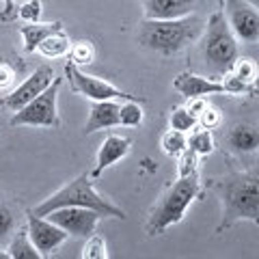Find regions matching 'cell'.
Returning a JSON list of instances; mask_svg holds the SVG:
<instances>
[{
    "label": "cell",
    "mask_w": 259,
    "mask_h": 259,
    "mask_svg": "<svg viewBox=\"0 0 259 259\" xmlns=\"http://www.w3.org/2000/svg\"><path fill=\"white\" fill-rule=\"evenodd\" d=\"M259 147V130L250 121H238L227 132V149L236 156H248Z\"/></svg>",
    "instance_id": "cell-15"
},
{
    "label": "cell",
    "mask_w": 259,
    "mask_h": 259,
    "mask_svg": "<svg viewBox=\"0 0 259 259\" xmlns=\"http://www.w3.org/2000/svg\"><path fill=\"white\" fill-rule=\"evenodd\" d=\"M203 194H205V188L199 173L177 175L175 182L168 184L164 192L158 197V201L153 203L151 212L147 216V223H145V233L151 238L162 236L166 229L182 223L188 207L197 199L203 197Z\"/></svg>",
    "instance_id": "cell-3"
},
{
    "label": "cell",
    "mask_w": 259,
    "mask_h": 259,
    "mask_svg": "<svg viewBox=\"0 0 259 259\" xmlns=\"http://www.w3.org/2000/svg\"><path fill=\"white\" fill-rule=\"evenodd\" d=\"M65 78L69 80L71 91L87 97V100H91V102H102V100H121V102L123 100H136V102H145V97L121 91L119 87L108 82V80H102L97 76L84 74V71L80 67H76L71 61L65 63Z\"/></svg>",
    "instance_id": "cell-7"
},
{
    "label": "cell",
    "mask_w": 259,
    "mask_h": 259,
    "mask_svg": "<svg viewBox=\"0 0 259 259\" xmlns=\"http://www.w3.org/2000/svg\"><path fill=\"white\" fill-rule=\"evenodd\" d=\"M84 246H82V253L80 257L82 259H108V246H106V240L97 233H91L89 238H84Z\"/></svg>",
    "instance_id": "cell-27"
},
{
    "label": "cell",
    "mask_w": 259,
    "mask_h": 259,
    "mask_svg": "<svg viewBox=\"0 0 259 259\" xmlns=\"http://www.w3.org/2000/svg\"><path fill=\"white\" fill-rule=\"evenodd\" d=\"M168 125H171V130L188 134L197 127V117H194L186 106H175L171 110V115H168Z\"/></svg>",
    "instance_id": "cell-26"
},
{
    "label": "cell",
    "mask_w": 259,
    "mask_h": 259,
    "mask_svg": "<svg viewBox=\"0 0 259 259\" xmlns=\"http://www.w3.org/2000/svg\"><path fill=\"white\" fill-rule=\"evenodd\" d=\"M18 227H20V223H18V216H15L13 207L3 203L0 205V248L7 246V242L18 231Z\"/></svg>",
    "instance_id": "cell-24"
},
{
    "label": "cell",
    "mask_w": 259,
    "mask_h": 259,
    "mask_svg": "<svg viewBox=\"0 0 259 259\" xmlns=\"http://www.w3.org/2000/svg\"><path fill=\"white\" fill-rule=\"evenodd\" d=\"M13 82H15V69L11 67L9 63L0 61V91L9 89Z\"/></svg>",
    "instance_id": "cell-31"
},
{
    "label": "cell",
    "mask_w": 259,
    "mask_h": 259,
    "mask_svg": "<svg viewBox=\"0 0 259 259\" xmlns=\"http://www.w3.org/2000/svg\"><path fill=\"white\" fill-rule=\"evenodd\" d=\"M67 61H71L76 67H84V65H91L95 61V46L89 41V39H80V41L71 44Z\"/></svg>",
    "instance_id": "cell-23"
},
{
    "label": "cell",
    "mask_w": 259,
    "mask_h": 259,
    "mask_svg": "<svg viewBox=\"0 0 259 259\" xmlns=\"http://www.w3.org/2000/svg\"><path fill=\"white\" fill-rule=\"evenodd\" d=\"M48 221H52L54 225H59L61 229H65L69 236L74 238H89L91 233L97 231V227L102 223V214L89 207H59L46 214Z\"/></svg>",
    "instance_id": "cell-9"
},
{
    "label": "cell",
    "mask_w": 259,
    "mask_h": 259,
    "mask_svg": "<svg viewBox=\"0 0 259 259\" xmlns=\"http://www.w3.org/2000/svg\"><path fill=\"white\" fill-rule=\"evenodd\" d=\"M203 188L214 192L221 201V223L216 233H223L244 221L253 225L259 223V175L255 168H229L227 173L203 182Z\"/></svg>",
    "instance_id": "cell-1"
},
{
    "label": "cell",
    "mask_w": 259,
    "mask_h": 259,
    "mask_svg": "<svg viewBox=\"0 0 259 259\" xmlns=\"http://www.w3.org/2000/svg\"><path fill=\"white\" fill-rule=\"evenodd\" d=\"M63 22L61 20H54V22H41V20H37V22H24L22 26L18 28V32L22 35L24 39V52H35L37 50V46L44 41L46 37H50L52 32H59L63 30Z\"/></svg>",
    "instance_id": "cell-17"
},
{
    "label": "cell",
    "mask_w": 259,
    "mask_h": 259,
    "mask_svg": "<svg viewBox=\"0 0 259 259\" xmlns=\"http://www.w3.org/2000/svg\"><path fill=\"white\" fill-rule=\"evenodd\" d=\"M223 15L238 44L255 46L259 41V11L248 0H225Z\"/></svg>",
    "instance_id": "cell-8"
},
{
    "label": "cell",
    "mask_w": 259,
    "mask_h": 259,
    "mask_svg": "<svg viewBox=\"0 0 259 259\" xmlns=\"http://www.w3.org/2000/svg\"><path fill=\"white\" fill-rule=\"evenodd\" d=\"M160 147L168 158L182 156V153L186 151V147H188V143H186V134L177 132V130H166V132L162 134V139H160Z\"/></svg>",
    "instance_id": "cell-22"
},
{
    "label": "cell",
    "mask_w": 259,
    "mask_h": 259,
    "mask_svg": "<svg viewBox=\"0 0 259 259\" xmlns=\"http://www.w3.org/2000/svg\"><path fill=\"white\" fill-rule=\"evenodd\" d=\"M71 205L95 209V212H100L104 218H121V221L125 218V209H121L119 205L112 203L110 199L104 197L102 192H97L93 177L89 173H82V175L74 177V180H69L56 192H52L50 197H46L39 205L28 209V212L35 216H46L48 212H52V209L71 207Z\"/></svg>",
    "instance_id": "cell-4"
},
{
    "label": "cell",
    "mask_w": 259,
    "mask_h": 259,
    "mask_svg": "<svg viewBox=\"0 0 259 259\" xmlns=\"http://www.w3.org/2000/svg\"><path fill=\"white\" fill-rule=\"evenodd\" d=\"M143 102L136 100H123L119 104V125L123 127H139L145 119V112L141 108Z\"/></svg>",
    "instance_id": "cell-21"
},
{
    "label": "cell",
    "mask_w": 259,
    "mask_h": 259,
    "mask_svg": "<svg viewBox=\"0 0 259 259\" xmlns=\"http://www.w3.org/2000/svg\"><path fill=\"white\" fill-rule=\"evenodd\" d=\"M5 3V9L0 13V20L3 22H11V20H18V0H3Z\"/></svg>",
    "instance_id": "cell-32"
},
{
    "label": "cell",
    "mask_w": 259,
    "mask_h": 259,
    "mask_svg": "<svg viewBox=\"0 0 259 259\" xmlns=\"http://www.w3.org/2000/svg\"><path fill=\"white\" fill-rule=\"evenodd\" d=\"M69 48H71V39L63 28L59 32H52L50 37H46L44 41L37 46L35 52H39L48 61H54V59H65V56L69 54Z\"/></svg>",
    "instance_id": "cell-18"
},
{
    "label": "cell",
    "mask_w": 259,
    "mask_h": 259,
    "mask_svg": "<svg viewBox=\"0 0 259 259\" xmlns=\"http://www.w3.org/2000/svg\"><path fill=\"white\" fill-rule=\"evenodd\" d=\"M231 74L240 78L242 82H248V84H257V76H259V71H257V63L250 59V56H238L236 61H233L231 65Z\"/></svg>",
    "instance_id": "cell-25"
},
{
    "label": "cell",
    "mask_w": 259,
    "mask_h": 259,
    "mask_svg": "<svg viewBox=\"0 0 259 259\" xmlns=\"http://www.w3.org/2000/svg\"><path fill=\"white\" fill-rule=\"evenodd\" d=\"M186 143H188V149L197 153L199 158H205L216 149L212 130H203V127H194L192 132L186 134Z\"/></svg>",
    "instance_id": "cell-20"
},
{
    "label": "cell",
    "mask_w": 259,
    "mask_h": 259,
    "mask_svg": "<svg viewBox=\"0 0 259 259\" xmlns=\"http://www.w3.org/2000/svg\"><path fill=\"white\" fill-rule=\"evenodd\" d=\"M223 125V112L218 110L216 106H207L203 108L197 115V127H203V130H216Z\"/></svg>",
    "instance_id": "cell-28"
},
{
    "label": "cell",
    "mask_w": 259,
    "mask_h": 259,
    "mask_svg": "<svg viewBox=\"0 0 259 259\" xmlns=\"http://www.w3.org/2000/svg\"><path fill=\"white\" fill-rule=\"evenodd\" d=\"M199 164H201V158L194 151H190L188 147H186V151L182 153V156H177V175L199 173Z\"/></svg>",
    "instance_id": "cell-29"
},
{
    "label": "cell",
    "mask_w": 259,
    "mask_h": 259,
    "mask_svg": "<svg viewBox=\"0 0 259 259\" xmlns=\"http://www.w3.org/2000/svg\"><path fill=\"white\" fill-rule=\"evenodd\" d=\"M173 89L186 100L190 97H207V95H225V87L221 78L212 76H201L194 71H182L173 80Z\"/></svg>",
    "instance_id": "cell-12"
},
{
    "label": "cell",
    "mask_w": 259,
    "mask_h": 259,
    "mask_svg": "<svg viewBox=\"0 0 259 259\" xmlns=\"http://www.w3.org/2000/svg\"><path fill=\"white\" fill-rule=\"evenodd\" d=\"M119 104L121 100H102L93 102L84 125V134H93L100 130H110L119 125Z\"/></svg>",
    "instance_id": "cell-16"
},
{
    "label": "cell",
    "mask_w": 259,
    "mask_h": 259,
    "mask_svg": "<svg viewBox=\"0 0 259 259\" xmlns=\"http://www.w3.org/2000/svg\"><path fill=\"white\" fill-rule=\"evenodd\" d=\"M61 78H54L52 84L46 91L39 93L35 100H30L26 106H22L20 110H15V115L11 117L13 127L30 125V127H61L63 121L59 115V93H61Z\"/></svg>",
    "instance_id": "cell-6"
},
{
    "label": "cell",
    "mask_w": 259,
    "mask_h": 259,
    "mask_svg": "<svg viewBox=\"0 0 259 259\" xmlns=\"http://www.w3.org/2000/svg\"><path fill=\"white\" fill-rule=\"evenodd\" d=\"M184 106H186V108H188V110L192 112V115H194V117H197V115H199V112H201V110H203V108L207 106V100H205V97H190V100H188V102H186V104H184Z\"/></svg>",
    "instance_id": "cell-33"
},
{
    "label": "cell",
    "mask_w": 259,
    "mask_h": 259,
    "mask_svg": "<svg viewBox=\"0 0 259 259\" xmlns=\"http://www.w3.org/2000/svg\"><path fill=\"white\" fill-rule=\"evenodd\" d=\"M26 233L32 242V246L39 250L41 259L52 257L69 240V233L61 229L59 225L48 221L46 216H35L30 212H26Z\"/></svg>",
    "instance_id": "cell-10"
},
{
    "label": "cell",
    "mask_w": 259,
    "mask_h": 259,
    "mask_svg": "<svg viewBox=\"0 0 259 259\" xmlns=\"http://www.w3.org/2000/svg\"><path fill=\"white\" fill-rule=\"evenodd\" d=\"M130 149H132V141L127 139L123 134H108L104 143L100 145V149H97V156H95V166L93 171L89 173L95 180V177H100L106 168H110L112 164H117L119 160H123Z\"/></svg>",
    "instance_id": "cell-13"
},
{
    "label": "cell",
    "mask_w": 259,
    "mask_h": 259,
    "mask_svg": "<svg viewBox=\"0 0 259 259\" xmlns=\"http://www.w3.org/2000/svg\"><path fill=\"white\" fill-rule=\"evenodd\" d=\"M141 5L147 20H175L194 13L197 0H141Z\"/></svg>",
    "instance_id": "cell-14"
},
{
    "label": "cell",
    "mask_w": 259,
    "mask_h": 259,
    "mask_svg": "<svg viewBox=\"0 0 259 259\" xmlns=\"http://www.w3.org/2000/svg\"><path fill=\"white\" fill-rule=\"evenodd\" d=\"M201 41V56L205 61L212 78H223L231 69L233 61L240 56L238 39L227 24L223 11H214L205 20V28L199 37Z\"/></svg>",
    "instance_id": "cell-5"
},
{
    "label": "cell",
    "mask_w": 259,
    "mask_h": 259,
    "mask_svg": "<svg viewBox=\"0 0 259 259\" xmlns=\"http://www.w3.org/2000/svg\"><path fill=\"white\" fill-rule=\"evenodd\" d=\"M52 80H54L52 65H39L28 78H24V82L20 87H15L11 93H7L3 100H0V106L11 110V112L20 110L22 106H26L30 100H35L41 91H46V89L52 84Z\"/></svg>",
    "instance_id": "cell-11"
},
{
    "label": "cell",
    "mask_w": 259,
    "mask_h": 259,
    "mask_svg": "<svg viewBox=\"0 0 259 259\" xmlns=\"http://www.w3.org/2000/svg\"><path fill=\"white\" fill-rule=\"evenodd\" d=\"M5 250H7V255H9V259H41L39 250L32 246V242L28 238L26 227H24V229L18 227V231H15L11 236V240L7 242Z\"/></svg>",
    "instance_id": "cell-19"
},
{
    "label": "cell",
    "mask_w": 259,
    "mask_h": 259,
    "mask_svg": "<svg viewBox=\"0 0 259 259\" xmlns=\"http://www.w3.org/2000/svg\"><path fill=\"white\" fill-rule=\"evenodd\" d=\"M44 13V5L41 0H24V3L18 7V18L24 22H37L41 20Z\"/></svg>",
    "instance_id": "cell-30"
},
{
    "label": "cell",
    "mask_w": 259,
    "mask_h": 259,
    "mask_svg": "<svg viewBox=\"0 0 259 259\" xmlns=\"http://www.w3.org/2000/svg\"><path fill=\"white\" fill-rule=\"evenodd\" d=\"M205 28V20L199 13H188L175 20L143 18L136 28V41L141 48L160 56H173L199 41Z\"/></svg>",
    "instance_id": "cell-2"
},
{
    "label": "cell",
    "mask_w": 259,
    "mask_h": 259,
    "mask_svg": "<svg viewBox=\"0 0 259 259\" xmlns=\"http://www.w3.org/2000/svg\"><path fill=\"white\" fill-rule=\"evenodd\" d=\"M0 61H3V54H0Z\"/></svg>",
    "instance_id": "cell-34"
}]
</instances>
